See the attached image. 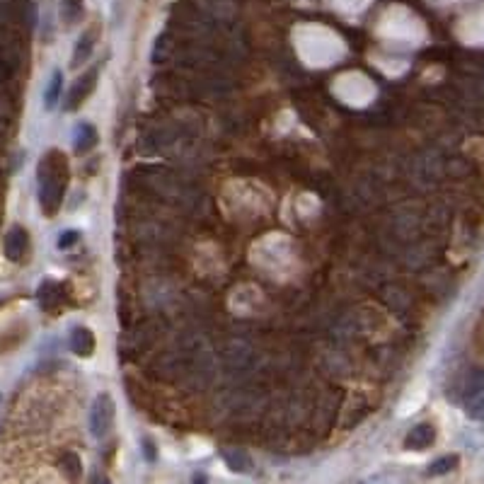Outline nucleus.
Listing matches in <instances>:
<instances>
[{"instance_id":"obj_1","label":"nucleus","mask_w":484,"mask_h":484,"mask_svg":"<svg viewBox=\"0 0 484 484\" xmlns=\"http://www.w3.org/2000/svg\"><path fill=\"white\" fill-rule=\"evenodd\" d=\"M39 185H41V206L46 214H54L61 204V197L66 192V160L61 153L51 150L46 160L39 167Z\"/></svg>"},{"instance_id":"obj_2","label":"nucleus","mask_w":484,"mask_h":484,"mask_svg":"<svg viewBox=\"0 0 484 484\" xmlns=\"http://www.w3.org/2000/svg\"><path fill=\"white\" fill-rule=\"evenodd\" d=\"M111 424H114V402L107 392L97 395L92 409H90V429L94 439H102V436L109 434Z\"/></svg>"},{"instance_id":"obj_3","label":"nucleus","mask_w":484,"mask_h":484,"mask_svg":"<svg viewBox=\"0 0 484 484\" xmlns=\"http://www.w3.org/2000/svg\"><path fill=\"white\" fill-rule=\"evenodd\" d=\"M27 245H29L27 230L15 226L8 233V238H5V255H8V259H13V262H20L22 255L27 252Z\"/></svg>"},{"instance_id":"obj_4","label":"nucleus","mask_w":484,"mask_h":484,"mask_svg":"<svg viewBox=\"0 0 484 484\" xmlns=\"http://www.w3.org/2000/svg\"><path fill=\"white\" fill-rule=\"evenodd\" d=\"M70 349H73V353H78V356H82V358L92 356L94 334L87 327H73V332H70Z\"/></svg>"},{"instance_id":"obj_5","label":"nucleus","mask_w":484,"mask_h":484,"mask_svg":"<svg viewBox=\"0 0 484 484\" xmlns=\"http://www.w3.org/2000/svg\"><path fill=\"white\" fill-rule=\"evenodd\" d=\"M94 78H97V70H90V73L85 75V78H80L78 82H75V87L70 90L68 94V104L66 109H78L82 102H85V97L92 92L94 87Z\"/></svg>"},{"instance_id":"obj_6","label":"nucleus","mask_w":484,"mask_h":484,"mask_svg":"<svg viewBox=\"0 0 484 484\" xmlns=\"http://www.w3.org/2000/svg\"><path fill=\"white\" fill-rule=\"evenodd\" d=\"M434 427H429V424H419L409 431V436H407V448H414V451H424V448H429L434 444Z\"/></svg>"},{"instance_id":"obj_7","label":"nucleus","mask_w":484,"mask_h":484,"mask_svg":"<svg viewBox=\"0 0 484 484\" xmlns=\"http://www.w3.org/2000/svg\"><path fill=\"white\" fill-rule=\"evenodd\" d=\"M61 90H63V73L61 70H54L49 78V85L44 90V107L46 109H54L61 99Z\"/></svg>"},{"instance_id":"obj_8","label":"nucleus","mask_w":484,"mask_h":484,"mask_svg":"<svg viewBox=\"0 0 484 484\" xmlns=\"http://www.w3.org/2000/svg\"><path fill=\"white\" fill-rule=\"evenodd\" d=\"M94 145H97V131H94V126H90V123H78V128H75V150L87 153Z\"/></svg>"},{"instance_id":"obj_9","label":"nucleus","mask_w":484,"mask_h":484,"mask_svg":"<svg viewBox=\"0 0 484 484\" xmlns=\"http://www.w3.org/2000/svg\"><path fill=\"white\" fill-rule=\"evenodd\" d=\"M92 37L90 34H82L80 41H78V46H75V54H73V66H80V63H85V58L90 56V51H92Z\"/></svg>"},{"instance_id":"obj_10","label":"nucleus","mask_w":484,"mask_h":484,"mask_svg":"<svg viewBox=\"0 0 484 484\" xmlns=\"http://www.w3.org/2000/svg\"><path fill=\"white\" fill-rule=\"evenodd\" d=\"M456 465H458V456H444V458L436 460V463H431L429 472L431 475H444V472L453 470Z\"/></svg>"},{"instance_id":"obj_11","label":"nucleus","mask_w":484,"mask_h":484,"mask_svg":"<svg viewBox=\"0 0 484 484\" xmlns=\"http://www.w3.org/2000/svg\"><path fill=\"white\" fill-rule=\"evenodd\" d=\"M78 240H80V233H78V230H63L61 238H58L56 245H58V250H68V247H73Z\"/></svg>"}]
</instances>
